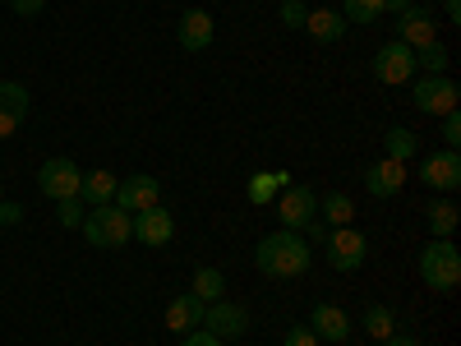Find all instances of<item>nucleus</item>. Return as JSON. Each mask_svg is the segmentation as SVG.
Listing matches in <instances>:
<instances>
[{
  "label": "nucleus",
  "mask_w": 461,
  "mask_h": 346,
  "mask_svg": "<svg viewBox=\"0 0 461 346\" xmlns=\"http://www.w3.org/2000/svg\"><path fill=\"white\" fill-rule=\"evenodd\" d=\"M277 14H282L286 28H304V19H310V5H304V0H282Z\"/></svg>",
  "instance_id": "obj_30"
},
{
  "label": "nucleus",
  "mask_w": 461,
  "mask_h": 346,
  "mask_svg": "<svg viewBox=\"0 0 461 346\" xmlns=\"http://www.w3.org/2000/svg\"><path fill=\"white\" fill-rule=\"evenodd\" d=\"M443 5H447V19L461 23V0H443Z\"/></svg>",
  "instance_id": "obj_39"
},
{
  "label": "nucleus",
  "mask_w": 461,
  "mask_h": 346,
  "mask_svg": "<svg viewBox=\"0 0 461 346\" xmlns=\"http://www.w3.org/2000/svg\"><path fill=\"white\" fill-rule=\"evenodd\" d=\"M420 180H425L429 189H443V195H452V189L461 185V152H456V148L429 152V158L420 162Z\"/></svg>",
  "instance_id": "obj_11"
},
{
  "label": "nucleus",
  "mask_w": 461,
  "mask_h": 346,
  "mask_svg": "<svg viewBox=\"0 0 461 346\" xmlns=\"http://www.w3.org/2000/svg\"><path fill=\"white\" fill-rule=\"evenodd\" d=\"M341 19H346V23L369 28V23H378V19H383V0H341Z\"/></svg>",
  "instance_id": "obj_23"
},
{
  "label": "nucleus",
  "mask_w": 461,
  "mask_h": 346,
  "mask_svg": "<svg viewBox=\"0 0 461 346\" xmlns=\"http://www.w3.org/2000/svg\"><path fill=\"white\" fill-rule=\"evenodd\" d=\"M383 148H388V158H393V162H406V158H415V152H420V139H415L406 125H393L388 139H383Z\"/></svg>",
  "instance_id": "obj_24"
},
{
  "label": "nucleus",
  "mask_w": 461,
  "mask_h": 346,
  "mask_svg": "<svg viewBox=\"0 0 461 346\" xmlns=\"http://www.w3.org/2000/svg\"><path fill=\"white\" fill-rule=\"evenodd\" d=\"M319 213H323V222H328V231H332V226H351V222H356V204H351V199H346V195H341V189H332V195L323 199V208H319Z\"/></svg>",
  "instance_id": "obj_22"
},
{
  "label": "nucleus",
  "mask_w": 461,
  "mask_h": 346,
  "mask_svg": "<svg viewBox=\"0 0 461 346\" xmlns=\"http://www.w3.org/2000/svg\"><path fill=\"white\" fill-rule=\"evenodd\" d=\"M0 106H5L10 115H19V121H28V106H32V97H28V88L23 84H0Z\"/></svg>",
  "instance_id": "obj_27"
},
{
  "label": "nucleus",
  "mask_w": 461,
  "mask_h": 346,
  "mask_svg": "<svg viewBox=\"0 0 461 346\" xmlns=\"http://www.w3.org/2000/svg\"><path fill=\"white\" fill-rule=\"evenodd\" d=\"M323 245H328V263L337 268V273H356V268L365 263V254H369L365 231H356V226H332Z\"/></svg>",
  "instance_id": "obj_7"
},
{
  "label": "nucleus",
  "mask_w": 461,
  "mask_h": 346,
  "mask_svg": "<svg viewBox=\"0 0 461 346\" xmlns=\"http://www.w3.org/2000/svg\"><path fill=\"white\" fill-rule=\"evenodd\" d=\"M0 199H5V185H0Z\"/></svg>",
  "instance_id": "obj_40"
},
{
  "label": "nucleus",
  "mask_w": 461,
  "mask_h": 346,
  "mask_svg": "<svg viewBox=\"0 0 461 346\" xmlns=\"http://www.w3.org/2000/svg\"><path fill=\"white\" fill-rule=\"evenodd\" d=\"M310 328H314L319 341H346L351 337V319H346V310H337V305H314Z\"/></svg>",
  "instance_id": "obj_16"
},
{
  "label": "nucleus",
  "mask_w": 461,
  "mask_h": 346,
  "mask_svg": "<svg viewBox=\"0 0 461 346\" xmlns=\"http://www.w3.org/2000/svg\"><path fill=\"white\" fill-rule=\"evenodd\" d=\"M365 189L374 199H393L397 189L406 185V162H393V158H383V162H374V167H365Z\"/></svg>",
  "instance_id": "obj_13"
},
{
  "label": "nucleus",
  "mask_w": 461,
  "mask_h": 346,
  "mask_svg": "<svg viewBox=\"0 0 461 346\" xmlns=\"http://www.w3.org/2000/svg\"><path fill=\"white\" fill-rule=\"evenodd\" d=\"M134 236H139V245H148V250H162V245L176 241V217H171L162 204H152V208L134 213Z\"/></svg>",
  "instance_id": "obj_10"
},
{
  "label": "nucleus",
  "mask_w": 461,
  "mask_h": 346,
  "mask_svg": "<svg viewBox=\"0 0 461 346\" xmlns=\"http://www.w3.org/2000/svg\"><path fill=\"white\" fill-rule=\"evenodd\" d=\"M411 102L420 115H447L461 102V88L447 74H425V79H411Z\"/></svg>",
  "instance_id": "obj_4"
},
{
  "label": "nucleus",
  "mask_w": 461,
  "mask_h": 346,
  "mask_svg": "<svg viewBox=\"0 0 461 346\" xmlns=\"http://www.w3.org/2000/svg\"><path fill=\"white\" fill-rule=\"evenodd\" d=\"M10 5H14V14L32 19V14H42V5H47V0H10Z\"/></svg>",
  "instance_id": "obj_37"
},
{
  "label": "nucleus",
  "mask_w": 461,
  "mask_h": 346,
  "mask_svg": "<svg viewBox=\"0 0 461 346\" xmlns=\"http://www.w3.org/2000/svg\"><path fill=\"white\" fill-rule=\"evenodd\" d=\"M425 217H429L434 241H452V231H456V222H461V213H456L452 199H434V204L425 208Z\"/></svg>",
  "instance_id": "obj_21"
},
{
  "label": "nucleus",
  "mask_w": 461,
  "mask_h": 346,
  "mask_svg": "<svg viewBox=\"0 0 461 346\" xmlns=\"http://www.w3.org/2000/svg\"><path fill=\"white\" fill-rule=\"evenodd\" d=\"M189 291H194L203 305H212V300H221V291H226V278H221V268H199V273H194V287H189Z\"/></svg>",
  "instance_id": "obj_25"
},
{
  "label": "nucleus",
  "mask_w": 461,
  "mask_h": 346,
  "mask_svg": "<svg viewBox=\"0 0 461 346\" xmlns=\"http://www.w3.org/2000/svg\"><path fill=\"white\" fill-rule=\"evenodd\" d=\"M162 199V180L158 176H125L121 185H115V208H125L130 217L134 213H143V208H152V204H158Z\"/></svg>",
  "instance_id": "obj_9"
},
{
  "label": "nucleus",
  "mask_w": 461,
  "mask_h": 346,
  "mask_svg": "<svg viewBox=\"0 0 461 346\" xmlns=\"http://www.w3.org/2000/svg\"><path fill=\"white\" fill-rule=\"evenodd\" d=\"M383 346H425V341H420V337H406V332H393Z\"/></svg>",
  "instance_id": "obj_38"
},
{
  "label": "nucleus",
  "mask_w": 461,
  "mask_h": 346,
  "mask_svg": "<svg viewBox=\"0 0 461 346\" xmlns=\"http://www.w3.org/2000/svg\"><path fill=\"white\" fill-rule=\"evenodd\" d=\"M369 65H374V79H378V84H388V88L415 79V51H411L406 42H397V37H393V42H383V47L374 51Z\"/></svg>",
  "instance_id": "obj_5"
},
{
  "label": "nucleus",
  "mask_w": 461,
  "mask_h": 346,
  "mask_svg": "<svg viewBox=\"0 0 461 346\" xmlns=\"http://www.w3.org/2000/svg\"><path fill=\"white\" fill-rule=\"evenodd\" d=\"M180 346H221V337H212L208 328H194V332H185Z\"/></svg>",
  "instance_id": "obj_33"
},
{
  "label": "nucleus",
  "mask_w": 461,
  "mask_h": 346,
  "mask_svg": "<svg viewBox=\"0 0 461 346\" xmlns=\"http://www.w3.org/2000/svg\"><path fill=\"white\" fill-rule=\"evenodd\" d=\"M420 278H425V287L434 291H456L461 287V254L452 241H429L425 250H420Z\"/></svg>",
  "instance_id": "obj_3"
},
{
  "label": "nucleus",
  "mask_w": 461,
  "mask_h": 346,
  "mask_svg": "<svg viewBox=\"0 0 461 346\" xmlns=\"http://www.w3.org/2000/svg\"><path fill=\"white\" fill-rule=\"evenodd\" d=\"M203 328H208L212 337L230 341V337L249 332V310H245V305H230V300H212L208 314H203Z\"/></svg>",
  "instance_id": "obj_12"
},
{
  "label": "nucleus",
  "mask_w": 461,
  "mask_h": 346,
  "mask_svg": "<svg viewBox=\"0 0 461 346\" xmlns=\"http://www.w3.org/2000/svg\"><path fill=\"white\" fill-rule=\"evenodd\" d=\"M304 241H314V245H323V241H328V222H323V217H314L310 226H304Z\"/></svg>",
  "instance_id": "obj_36"
},
{
  "label": "nucleus",
  "mask_w": 461,
  "mask_h": 346,
  "mask_svg": "<svg viewBox=\"0 0 461 346\" xmlns=\"http://www.w3.org/2000/svg\"><path fill=\"white\" fill-rule=\"evenodd\" d=\"M310 241L300 236V231H273V236H263L258 250H254V263H258V273L263 278H273V282H286V278H304L310 273Z\"/></svg>",
  "instance_id": "obj_1"
},
{
  "label": "nucleus",
  "mask_w": 461,
  "mask_h": 346,
  "mask_svg": "<svg viewBox=\"0 0 461 346\" xmlns=\"http://www.w3.org/2000/svg\"><path fill=\"white\" fill-rule=\"evenodd\" d=\"M443 143H447V148L461 143V111H447V115H443Z\"/></svg>",
  "instance_id": "obj_31"
},
{
  "label": "nucleus",
  "mask_w": 461,
  "mask_h": 346,
  "mask_svg": "<svg viewBox=\"0 0 461 346\" xmlns=\"http://www.w3.org/2000/svg\"><path fill=\"white\" fill-rule=\"evenodd\" d=\"M397 42H406L411 51H420V47L438 42V32H434V19H429V14H420V10L402 14V23H397Z\"/></svg>",
  "instance_id": "obj_17"
},
{
  "label": "nucleus",
  "mask_w": 461,
  "mask_h": 346,
  "mask_svg": "<svg viewBox=\"0 0 461 346\" xmlns=\"http://www.w3.org/2000/svg\"><path fill=\"white\" fill-rule=\"evenodd\" d=\"M304 32L314 37V42H341L346 37V19L337 10H310V19H304Z\"/></svg>",
  "instance_id": "obj_20"
},
{
  "label": "nucleus",
  "mask_w": 461,
  "mask_h": 346,
  "mask_svg": "<svg viewBox=\"0 0 461 346\" xmlns=\"http://www.w3.org/2000/svg\"><path fill=\"white\" fill-rule=\"evenodd\" d=\"M84 213H88V204H84L79 195L56 204V217H60V226H84Z\"/></svg>",
  "instance_id": "obj_29"
},
{
  "label": "nucleus",
  "mask_w": 461,
  "mask_h": 346,
  "mask_svg": "<svg viewBox=\"0 0 461 346\" xmlns=\"http://www.w3.org/2000/svg\"><path fill=\"white\" fill-rule=\"evenodd\" d=\"M115 185H121V176H111V171H84V180H79V199L88 204V208H102V204H111L115 199Z\"/></svg>",
  "instance_id": "obj_18"
},
{
  "label": "nucleus",
  "mask_w": 461,
  "mask_h": 346,
  "mask_svg": "<svg viewBox=\"0 0 461 346\" xmlns=\"http://www.w3.org/2000/svg\"><path fill=\"white\" fill-rule=\"evenodd\" d=\"M365 332L378 337V341H388V337L397 332V319H393L388 305H369V310H365Z\"/></svg>",
  "instance_id": "obj_26"
},
{
  "label": "nucleus",
  "mask_w": 461,
  "mask_h": 346,
  "mask_svg": "<svg viewBox=\"0 0 461 346\" xmlns=\"http://www.w3.org/2000/svg\"><path fill=\"white\" fill-rule=\"evenodd\" d=\"M415 69H425V74H447V47H443V42L420 47V51H415Z\"/></svg>",
  "instance_id": "obj_28"
},
{
  "label": "nucleus",
  "mask_w": 461,
  "mask_h": 346,
  "mask_svg": "<svg viewBox=\"0 0 461 346\" xmlns=\"http://www.w3.org/2000/svg\"><path fill=\"white\" fill-rule=\"evenodd\" d=\"M19 125H23L19 115H10L5 106H0V139H14V134H19Z\"/></svg>",
  "instance_id": "obj_34"
},
{
  "label": "nucleus",
  "mask_w": 461,
  "mask_h": 346,
  "mask_svg": "<svg viewBox=\"0 0 461 346\" xmlns=\"http://www.w3.org/2000/svg\"><path fill=\"white\" fill-rule=\"evenodd\" d=\"M79 180H84V171L74 167L69 158H51V162H42V171H37V189H42L47 199H74L79 195Z\"/></svg>",
  "instance_id": "obj_8"
},
{
  "label": "nucleus",
  "mask_w": 461,
  "mask_h": 346,
  "mask_svg": "<svg viewBox=\"0 0 461 346\" xmlns=\"http://www.w3.org/2000/svg\"><path fill=\"white\" fill-rule=\"evenodd\" d=\"M286 185H291L286 171H258V176H249V204L254 208H273V199L282 195Z\"/></svg>",
  "instance_id": "obj_19"
},
{
  "label": "nucleus",
  "mask_w": 461,
  "mask_h": 346,
  "mask_svg": "<svg viewBox=\"0 0 461 346\" xmlns=\"http://www.w3.org/2000/svg\"><path fill=\"white\" fill-rule=\"evenodd\" d=\"M19 217H23V208H19V204L0 199V226H19Z\"/></svg>",
  "instance_id": "obj_35"
},
{
  "label": "nucleus",
  "mask_w": 461,
  "mask_h": 346,
  "mask_svg": "<svg viewBox=\"0 0 461 346\" xmlns=\"http://www.w3.org/2000/svg\"><path fill=\"white\" fill-rule=\"evenodd\" d=\"M203 314H208V305L194 291H185L167 305V328L171 332H194V328H203Z\"/></svg>",
  "instance_id": "obj_15"
},
{
  "label": "nucleus",
  "mask_w": 461,
  "mask_h": 346,
  "mask_svg": "<svg viewBox=\"0 0 461 346\" xmlns=\"http://www.w3.org/2000/svg\"><path fill=\"white\" fill-rule=\"evenodd\" d=\"M84 241L93 250H125L134 241V217L115 204H102V208H88L84 213Z\"/></svg>",
  "instance_id": "obj_2"
},
{
  "label": "nucleus",
  "mask_w": 461,
  "mask_h": 346,
  "mask_svg": "<svg viewBox=\"0 0 461 346\" xmlns=\"http://www.w3.org/2000/svg\"><path fill=\"white\" fill-rule=\"evenodd\" d=\"M212 32H217V23H212L208 10H185L180 28H176V42L185 51H203V47H212Z\"/></svg>",
  "instance_id": "obj_14"
},
{
  "label": "nucleus",
  "mask_w": 461,
  "mask_h": 346,
  "mask_svg": "<svg viewBox=\"0 0 461 346\" xmlns=\"http://www.w3.org/2000/svg\"><path fill=\"white\" fill-rule=\"evenodd\" d=\"M277 217H282V231H304L314 217H319V195L310 185H286L282 195L273 199Z\"/></svg>",
  "instance_id": "obj_6"
},
{
  "label": "nucleus",
  "mask_w": 461,
  "mask_h": 346,
  "mask_svg": "<svg viewBox=\"0 0 461 346\" xmlns=\"http://www.w3.org/2000/svg\"><path fill=\"white\" fill-rule=\"evenodd\" d=\"M286 346H319V337H314L310 323H295V328L286 332Z\"/></svg>",
  "instance_id": "obj_32"
}]
</instances>
